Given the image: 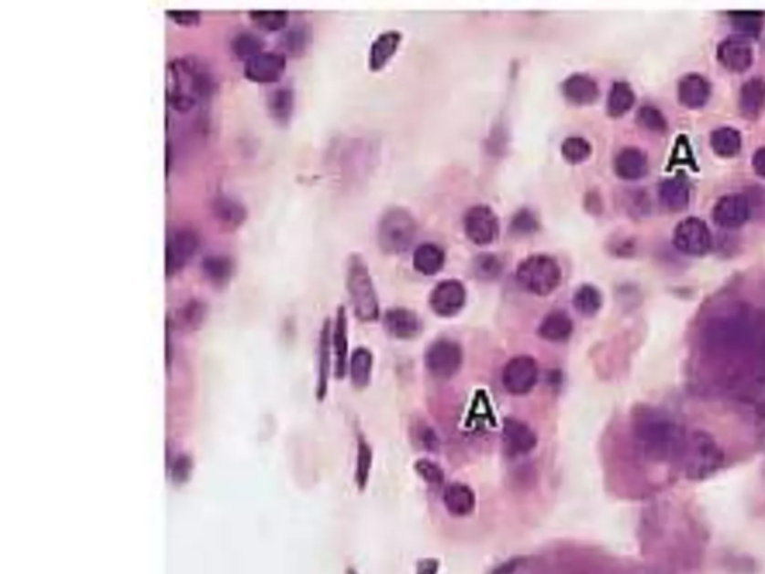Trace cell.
<instances>
[{"label":"cell","instance_id":"e0dca14e","mask_svg":"<svg viewBox=\"0 0 765 574\" xmlns=\"http://www.w3.org/2000/svg\"><path fill=\"white\" fill-rule=\"evenodd\" d=\"M384 328L387 334L396 339H413L422 332V320L419 316L408 308H392L384 314Z\"/></svg>","mask_w":765,"mask_h":574},{"label":"cell","instance_id":"8fae6325","mask_svg":"<svg viewBox=\"0 0 765 574\" xmlns=\"http://www.w3.org/2000/svg\"><path fill=\"white\" fill-rule=\"evenodd\" d=\"M539 381V365L532 356H515L502 370V384L507 392L520 397L527 395Z\"/></svg>","mask_w":765,"mask_h":574},{"label":"cell","instance_id":"9a60e30c","mask_svg":"<svg viewBox=\"0 0 765 574\" xmlns=\"http://www.w3.org/2000/svg\"><path fill=\"white\" fill-rule=\"evenodd\" d=\"M713 222L724 229H737L750 217V201L745 194L729 193L718 199L712 211Z\"/></svg>","mask_w":765,"mask_h":574},{"label":"cell","instance_id":"f1b7e54d","mask_svg":"<svg viewBox=\"0 0 765 574\" xmlns=\"http://www.w3.org/2000/svg\"><path fill=\"white\" fill-rule=\"evenodd\" d=\"M330 349H332V331L330 322L326 320L321 328L319 339V372H317V400H325L328 393V381L330 374Z\"/></svg>","mask_w":765,"mask_h":574},{"label":"cell","instance_id":"e575fe53","mask_svg":"<svg viewBox=\"0 0 765 574\" xmlns=\"http://www.w3.org/2000/svg\"><path fill=\"white\" fill-rule=\"evenodd\" d=\"M635 104V93L633 88L625 81H616L612 86L607 98V112L610 117L619 119L625 116L631 108Z\"/></svg>","mask_w":765,"mask_h":574},{"label":"cell","instance_id":"8d00e7d4","mask_svg":"<svg viewBox=\"0 0 765 574\" xmlns=\"http://www.w3.org/2000/svg\"><path fill=\"white\" fill-rule=\"evenodd\" d=\"M732 25L740 32V37H757L761 32L764 14L761 11H732L729 14Z\"/></svg>","mask_w":765,"mask_h":574},{"label":"cell","instance_id":"4316f807","mask_svg":"<svg viewBox=\"0 0 765 574\" xmlns=\"http://www.w3.org/2000/svg\"><path fill=\"white\" fill-rule=\"evenodd\" d=\"M403 41V35L396 30H387L377 37L370 50V69L372 72H379L382 68L386 67L387 63L391 62V58L395 56Z\"/></svg>","mask_w":765,"mask_h":574},{"label":"cell","instance_id":"83f0119b","mask_svg":"<svg viewBox=\"0 0 765 574\" xmlns=\"http://www.w3.org/2000/svg\"><path fill=\"white\" fill-rule=\"evenodd\" d=\"M445 264V253L440 245L434 243L420 244L413 253V266L417 273L426 277H433L440 273Z\"/></svg>","mask_w":765,"mask_h":574},{"label":"cell","instance_id":"d4e9b609","mask_svg":"<svg viewBox=\"0 0 765 574\" xmlns=\"http://www.w3.org/2000/svg\"><path fill=\"white\" fill-rule=\"evenodd\" d=\"M443 501H445V510L452 517H469L476 508V494H474L473 489L466 486V484H459V482H455V484H450L449 486L445 487Z\"/></svg>","mask_w":765,"mask_h":574},{"label":"cell","instance_id":"ba28073f","mask_svg":"<svg viewBox=\"0 0 765 574\" xmlns=\"http://www.w3.org/2000/svg\"><path fill=\"white\" fill-rule=\"evenodd\" d=\"M673 244L680 253L686 256H704L712 250V232L704 220L698 217H686L676 226Z\"/></svg>","mask_w":765,"mask_h":574},{"label":"cell","instance_id":"7dc6e473","mask_svg":"<svg viewBox=\"0 0 765 574\" xmlns=\"http://www.w3.org/2000/svg\"><path fill=\"white\" fill-rule=\"evenodd\" d=\"M204 318H205V306H202L201 302L192 301L183 308L182 325L187 329H196L201 327Z\"/></svg>","mask_w":765,"mask_h":574},{"label":"cell","instance_id":"f5cc1de1","mask_svg":"<svg viewBox=\"0 0 765 574\" xmlns=\"http://www.w3.org/2000/svg\"><path fill=\"white\" fill-rule=\"evenodd\" d=\"M436 571H438V561L435 559H424L417 567V574H436Z\"/></svg>","mask_w":765,"mask_h":574},{"label":"cell","instance_id":"bcb514c9","mask_svg":"<svg viewBox=\"0 0 765 574\" xmlns=\"http://www.w3.org/2000/svg\"><path fill=\"white\" fill-rule=\"evenodd\" d=\"M414 470L428 484L441 485L445 482V471L429 459H417L416 464H414Z\"/></svg>","mask_w":765,"mask_h":574},{"label":"cell","instance_id":"52a82bcc","mask_svg":"<svg viewBox=\"0 0 765 574\" xmlns=\"http://www.w3.org/2000/svg\"><path fill=\"white\" fill-rule=\"evenodd\" d=\"M686 471L691 479H706L719 470L724 463V454L707 433L697 431L685 444Z\"/></svg>","mask_w":765,"mask_h":574},{"label":"cell","instance_id":"d590c367","mask_svg":"<svg viewBox=\"0 0 765 574\" xmlns=\"http://www.w3.org/2000/svg\"><path fill=\"white\" fill-rule=\"evenodd\" d=\"M572 306L586 318H592L603 307V294L593 285H582L574 292Z\"/></svg>","mask_w":765,"mask_h":574},{"label":"cell","instance_id":"836d02e7","mask_svg":"<svg viewBox=\"0 0 765 574\" xmlns=\"http://www.w3.org/2000/svg\"><path fill=\"white\" fill-rule=\"evenodd\" d=\"M372 365H374V356L368 349L358 348L353 351V355L350 358L349 371L354 388L361 391L370 384Z\"/></svg>","mask_w":765,"mask_h":574},{"label":"cell","instance_id":"c3c4849f","mask_svg":"<svg viewBox=\"0 0 765 574\" xmlns=\"http://www.w3.org/2000/svg\"><path fill=\"white\" fill-rule=\"evenodd\" d=\"M757 349L753 355V376L760 383H765V334L755 339Z\"/></svg>","mask_w":765,"mask_h":574},{"label":"cell","instance_id":"ab89813d","mask_svg":"<svg viewBox=\"0 0 765 574\" xmlns=\"http://www.w3.org/2000/svg\"><path fill=\"white\" fill-rule=\"evenodd\" d=\"M250 18L260 29L277 32L288 26V14L283 9H259V11L256 9V11H250Z\"/></svg>","mask_w":765,"mask_h":574},{"label":"cell","instance_id":"2e32d148","mask_svg":"<svg viewBox=\"0 0 765 574\" xmlns=\"http://www.w3.org/2000/svg\"><path fill=\"white\" fill-rule=\"evenodd\" d=\"M718 60L729 72L741 74L753 63V48L746 37H728L718 46Z\"/></svg>","mask_w":765,"mask_h":574},{"label":"cell","instance_id":"6da1fadb","mask_svg":"<svg viewBox=\"0 0 765 574\" xmlns=\"http://www.w3.org/2000/svg\"><path fill=\"white\" fill-rule=\"evenodd\" d=\"M210 68L196 56L173 58L166 67V98L177 112L194 111L213 93Z\"/></svg>","mask_w":765,"mask_h":574},{"label":"cell","instance_id":"5b68a950","mask_svg":"<svg viewBox=\"0 0 765 574\" xmlns=\"http://www.w3.org/2000/svg\"><path fill=\"white\" fill-rule=\"evenodd\" d=\"M635 435L644 451L658 459L670 454L680 444L677 428L666 418L650 410H644L635 419Z\"/></svg>","mask_w":765,"mask_h":574},{"label":"cell","instance_id":"484cf974","mask_svg":"<svg viewBox=\"0 0 765 574\" xmlns=\"http://www.w3.org/2000/svg\"><path fill=\"white\" fill-rule=\"evenodd\" d=\"M659 199L664 207L670 211H683L689 205L691 189L682 177L665 178L658 189Z\"/></svg>","mask_w":765,"mask_h":574},{"label":"cell","instance_id":"7bdbcfd3","mask_svg":"<svg viewBox=\"0 0 765 574\" xmlns=\"http://www.w3.org/2000/svg\"><path fill=\"white\" fill-rule=\"evenodd\" d=\"M502 264L495 255H478L473 262V273L476 278L483 281L495 280L501 276Z\"/></svg>","mask_w":765,"mask_h":574},{"label":"cell","instance_id":"f907efd6","mask_svg":"<svg viewBox=\"0 0 765 574\" xmlns=\"http://www.w3.org/2000/svg\"><path fill=\"white\" fill-rule=\"evenodd\" d=\"M752 168L760 177L765 178V147H760L753 153Z\"/></svg>","mask_w":765,"mask_h":574},{"label":"cell","instance_id":"cb8c5ba5","mask_svg":"<svg viewBox=\"0 0 765 574\" xmlns=\"http://www.w3.org/2000/svg\"><path fill=\"white\" fill-rule=\"evenodd\" d=\"M562 93L571 104L591 105L598 99L600 88L589 75L572 74L562 83Z\"/></svg>","mask_w":765,"mask_h":574},{"label":"cell","instance_id":"d6986e66","mask_svg":"<svg viewBox=\"0 0 765 574\" xmlns=\"http://www.w3.org/2000/svg\"><path fill=\"white\" fill-rule=\"evenodd\" d=\"M502 438L507 449L513 454H529L537 446V435L534 434V431L518 419L508 418L504 421Z\"/></svg>","mask_w":765,"mask_h":574},{"label":"cell","instance_id":"4fadbf2b","mask_svg":"<svg viewBox=\"0 0 765 574\" xmlns=\"http://www.w3.org/2000/svg\"><path fill=\"white\" fill-rule=\"evenodd\" d=\"M286 56L277 51H262L244 62V77L257 84H274L280 81L286 72Z\"/></svg>","mask_w":765,"mask_h":574},{"label":"cell","instance_id":"4dcf8cb0","mask_svg":"<svg viewBox=\"0 0 765 574\" xmlns=\"http://www.w3.org/2000/svg\"><path fill=\"white\" fill-rule=\"evenodd\" d=\"M201 271L204 277L215 287H223L231 281L234 276L235 265L231 257L226 255H208L202 261Z\"/></svg>","mask_w":765,"mask_h":574},{"label":"cell","instance_id":"ac0fdd59","mask_svg":"<svg viewBox=\"0 0 765 574\" xmlns=\"http://www.w3.org/2000/svg\"><path fill=\"white\" fill-rule=\"evenodd\" d=\"M211 213L218 226L223 227L225 231H236L247 220V210L243 204L226 194H218L217 198H215L211 203Z\"/></svg>","mask_w":765,"mask_h":574},{"label":"cell","instance_id":"74e56055","mask_svg":"<svg viewBox=\"0 0 765 574\" xmlns=\"http://www.w3.org/2000/svg\"><path fill=\"white\" fill-rule=\"evenodd\" d=\"M262 48H264V41L257 35L251 34L247 30L239 32L232 37V53L236 57L243 58L244 62H247L248 58L255 57L257 54L262 53Z\"/></svg>","mask_w":765,"mask_h":574},{"label":"cell","instance_id":"f35d334b","mask_svg":"<svg viewBox=\"0 0 765 574\" xmlns=\"http://www.w3.org/2000/svg\"><path fill=\"white\" fill-rule=\"evenodd\" d=\"M561 154L571 165L588 161L592 154V145L583 137H568L561 145Z\"/></svg>","mask_w":765,"mask_h":574},{"label":"cell","instance_id":"277c9868","mask_svg":"<svg viewBox=\"0 0 765 574\" xmlns=\"http://www.w3.org/2000/svg\"><path fill=\"white\" fill-rule=\"evenodd\" d=\"M516 278L519 285L529 294L548 297L560 287L562 271L553 257L532 255L518 265Z\"/></svg>","mask_w":765,"mask_h":574},{"label":"cell","instance_id":"7c38bea8","mask_svg":"<svg viewBox=\"0 0 765 574\" xmlns=\"http://www.w3.org/2000/svg\"><path fill=\"white\" fill-rule=\"evenodd\" d=\"M464 231L476 245H489L498 238V217L487 205H476L464 215Z\"/></svg>","mask_w":765,"mask_h":574},{"label":"cell","instance_id":"681fc988","mask_svg":"<svg viewBox=\"0 0 765 574\" xmlns=\"http://www.w3.org/2000/svg\"><path fill=\"white\" fill-rule=\"evenodd\" d=\"M166 14H168V17L171 18L173 23H177L178 26H185V27L196 26L199 21H201V14H199V11H189V9H180V11H175V9H169V11H166Z\"/></svg>","mask_w":765,"mask_h":574},{"label":"cell","instance_id":"f6af8a7d","mask_svg":"<svg viewBox=\"0 0 765 574\" xmlns=\"http://www.w3.org/2000/svg\"><path fill=\"white\" fill-rule=\"evenodd\" d=\"M539 227V219L535 217L532 211L527 210V208L518 211L513 220H511V231L518 235H529V234H534Z\"/></svg>","mask_w":765,"mask_h":574},{"label":"cell","instance_id":"603a6c76","mask_svg":"<svg viewBox=\"0 0 765 574\" xmlns=\"http://www.w3.org/2000/svg\"><path fill=\"white\" fill-rule=\"evenodd\" d=\"M332 349L335 353V376L342 379L347 374L349 367V327H347V314L344 307L338 308L335 327L332 331Z\"/></svg>","mask_w":765,"mask_h":574},{"label":"cell","instance_id":"7a4b0ae2","mask_svg":"<svg viewBox=\"0 0 765 574\" xmlns=\"http://www.w3.org/2000/svg\"><path fill=\"white\" fill-rule=\"evenodd\" d=\"M703 339L708 350L732 353L755 343L757 328L741 316L713 318L704 328Z\"/></svg>","mask_w":765,"mask_h":574},{"label":"cell","instance_id":"f546056e","mask_svg":"<svg viewBox=\"0 0 765 574\" xmlns=\"http://www.w3.org/2000/svg\"><path fill=\"white\" fill-rule=\"evenodd\" d=\"M572 329L574 325L567 313L551 311L540 323L539 335L550 343H564L571 337Z\"/></svg>","mask_w":765,"mask_h":574},{"label":"cell","instance_id":"816d5d0a","mask_svg":"<svg viewBox=\"0 0 765 574\" xmlns=\"http://www.w3.org/2000/svg\"><path fill=\"white\" fill-rule=\"evenodd\" d=\"M189 471H190L189 459H187V458H182V459L178 458L177 463L173 464V479H175V480H180V479L184 480L185 477H187V475H189Z\"/></svg>","mask_w":765,"mask_h":574},{"label":"cell","instance_id":"ffe728a7","mask_svg":"<svg viewBox=\"0 0 765 574\" xmlns=\"http://www.w3.org/2000/svg\"><path fill=\"white\" fill-rule=\"evenodd\" d=\"M710 83L703 75L686 74L679 81L677 86V96H679L680 104L689 108V110H698L707 104L708 98H710Z\"/></svg>","mask_w":765,"mask_h":574},{"label":"cell","instance_id":"d6a6232c","mask_svg":"<svg viewBox=\"0 0 765 574\" xmlns=\"http://www.w3.org/2000/svg\"><path fill=\"white\" fill-rule=\"evenodd\" d=\"M710 145L715 154L719 157H734L739 154L743 145V138L739 129L731 128V126H722L713 130L710 135Z\"/></svg>","mask_w":765,"mask_h":574},{"label":"cell","instance_id":"5bb4252c","mask_svg":"<svg viewBox=\"0 0 765 574\" xmlns=\"http://www.w3.org/2000/svg\"><path fill=\"white\" fill-rule=\"evenodd\" d=\"M466 302V286L459 280H443L429 295V306L441 318H453L464 308Z\"/></svg>","mask_w":765,"mask_h":574},{"label":"cell","instance_id":"30bf717a","mask_svg":"<svg viewBox=\"0 0 765 574\" xmlns=\"http://www.w3.org/2000/svg\"><path fill=\"white\" fill-rule=\"evenodd\" d=\"M462 349L452 339H441L431 344L424 355V365L436 379L447 381L456 376L462 367Z\"/></svg>","mask_w":765,"mask_h":574},{"label":"cell","instance_id":"9c48e42d","mask_svg":"<svg viewBox=\"0 0 765 574\" xmlns=\"http://www.w3.org/2000/svg\"><path fill=\"white\" fill-rule=\"evenodd\" d=\"M198 248L199 236L192 227H178L169 232L165 245L166 276L173 277V274L182 271L196 255Z\"/></svg>","mask_w":765,"mask_h":574},{"label":"cell","instance_id":"1f68e13d","mask_svg":"<svg viewBox=\"0 0 765 574\" xmlns=\"http://www.w3.org/2000/svg\"><path fill=\"white\" fill-rule=\"evenodd\" d=\"M267 112L272 120L286 124L292 117L295 110V95L290 88H277L267 96Z\"/></svg>","mask_w":765,"mask_h":574},{"label":"cell","instance_id":"7402d4cb","mask_svg":"<svg viewBox=\"0 0 765 574\" xmlns=\"http://www.w3.org/2000/svg\"><path fill=\"white\" fill-rule=\"evenodd\" d=\"M739 108L748 120H757L765 111V79L761 77L749 78L740 89Z\"/></svg>","mask_w":765,"mask_h":574},{"label":"cell","instance_id":"b9f144b4","mask_svg":"<svg viewBox=\"0 0 765 574\" xmlns=\"http://www.w3.org/2000/svg\"><path fill=\"white\" fill-rule=\"evenodd\" d=\"M371 468H372V449H371L370 444L366 443L365 438H363L362 435H359L358 467H356L354 479H356V485H358L361 491H363L366 485H368Z\"/></svg>","mask_w":765,"mask_h":574},{"label":"cell","instance_id":"8992f818","mask_svg":"<svg viewBox=\"0 0 765 574\" xmlns=\"http://www.w3.org/2000/svg\"><path fill=\"white\" fill-rule=\"evenodd\" d=\"M416 236V220L403 208H391L380 220L377 243L380 250L386 255L407 252Z\"/></svg>","mask_w":765,"mask_h":574},{"label":"cell","instance_id":"60d3db41","mask_svg":"<svg viewBox=\"0 0 765 574\" xmlns=\"http://www.w3.org/2000/svg\"><path fill=\"white\" fill-rule=\"evenodd\" d=\"M309 42V32L305 26H293L281 37V47L284 51L292 56H300L307 50Z\"/></svg>","mask_w":765,"mask_h":574},{"label":"cell","instance_id":"ee69618b","mask_svg":"<svg viewBox=\"0 0 765 574\" xmlns=\"http://www.w3.org/2000/svg\"><path fill=\"white\" fill-rule=\"evenodd\" d=\"M637 121L650 132L664 133L668 129L663 111L654 105H644L637 112Z\"/></svg>","mask_w":765,"mask_h":574},{"label":"cell","instance_id":"3957f363","mask_svg":"<svg viewBox=\"0 0 765 574\" xmlns=\"http://www.w3.org/2000/svg\"><path fill=\"white\" fill-rule=\"evenodd\" d=\"M347 292L354 316L361 322H374L380 316L379 297L366 262L359 255L350 257L347 268Z\"/></svg>","mask_w":765,"mask_h":574},{"label":"cell","instance_id":"44dd1931","mask_svg":"<svg viewBox=\"0 0 765 574\" xmlns=\"http://www.w3.org/2000/svg\"><path fill=\"white\" fill-rule=\"evenodd\" d=\"M649 170V162L643 150L637 147H625L614 159V172L617 177L626 182H634L644 177Z\"/></svg>","mask_w":765,"mask_h":574}]
</instances>
